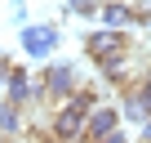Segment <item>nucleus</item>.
<instances>
[{
	"mask_svg": "<svg viewBox=\"0 0 151 143\" xmlns=\"http://www.w3.org/2000/svg\"><path fill=\"white\" fill-rule=\"evenodd\" d=\"M133 40L124 36V31H111V27H102V31H89L85 36V54H89V63L93 67H102V63H111L116 54H124Z\"/></svg>",
	"mask_w": 151,
	"mask_h": 143,
	"instance_id": "7ed1b4c3",
	"label": "nucleus"
},
{
	"mask_svg": "<svg viewBox=\"0 0 151 143\" xmlns=\"http://www.w3.org/2000/svg\"><path fill=\"white\" fill-rule=\"evenodd\" d=\"M102 143H133V139H129V134H124V130H116V134H107V139H102Z\"/></svg>",
	"mask_w": 151,
	"mask_h": 143,
	"instance_id": "9d476101",
	"label": "nucleus"
},
{
	"mask_svg": "<svg viewBox=\"0 0 151 143\" xmlns=\"http://www.w3.org/2000/svg\"><path fill=\"white\" fill-rule=\"evenodd\" d=\"M116 130H124V112L111 107V103H98L93 116H89V125H85V139H89V143H102V139L116 134Z\"/></svg>",
	"mask_w": 151,
	"mask_h": 143,
	"instance_id": "39448f33",
	"label": "nucleus"
},
{
	"mask_svg": "<svg viewBox=\"0 0 151 143\" xmlns=\"http://www.w3.org/2000/svg\"><path fill=\"white\" fill-rule=\"evenodd\" d=\"M102 5H107V0H67V14H76V18H98Z\"/></svg>",
	"mask_w": 151,
	"mask_h": 143,
	"instance_id": "0eeeda50",
	"label": "nucleus"
},
{
	"mask_svg": "<svg viewBox=\"0 0 151 143\" xmlns=\"http://www.w3.org/2000/svg\"><path fill=\"white\" fill-rule=\"evenodd\" d=\"M14 23H18V27H27V5H22V0H14Z\"/></svg>",
	"mask_w": 151,
	"mask_h": 143,
	"instance_id": "6e6552de",
	"label": "nucleus"
},
{
	"mask_svg": "<svg viewBox=\"0 0 151 143\" xmlns=\"http://www.w3.org/2000/svg\"><path fill=\"white\" fill-rule=\"evenodd\" d=\"M98 72H102V81H107L116 94H124V90H133V85H142V81L151 76V58H147L138 45H129L124 54H116V58L102 63Z\"/></svg>",
	"mask_w": 151,
	"mask_h": 143,
	"instance_id": "f257e3e1",
	"label": "nucleus"
},
{
	"mask_svg": "<svg viewBox=\"0 0 151 143\" xmlns=\"http://www.w3.org/2000/svg\"><path fill=\"white\" fill-rule=\"evenodd\" d=\"M0 143H9V139H5V134H0Z\"/></svg>",
	"mask_w": 151,
	"mask_h": 143,
	"instance_id": "9b49d317",
	"label": "nucleus"
},
{
	"mask_svg": "<svg viewBox=\"0 0 151 143\" xmlns=\"http://www.w3.org/2000/svg\"><path fill=\"white\" fill-rule=\"evenodd\" d=\"M40 85H45V94H49V103L58 107V103H67L71 94H80L85 90V76L76 72V63H49V67H40Z\"/></svg>",
	"mask_w": 151,
	"mask_h": 143,
	"instance_id": "f03ea898",
	"label": "nucleus"
},
{
	"mask_svg": "<svg viewBox=\"0 0 151 143\" xmlns=\"http://www.w3.org/2000/svg\"><path fill=\"white\" fill-rule=\"evenodd\" d=\"M98 23L111 27V31H129V27L142 23V14H138V5H129V0H107V5L98 9Z\"/></svg>",
	"mask_w": 151,
	"mask_h": 143,
	"instance_id": "423d86ee",
	"label": "nucleus"
},
{
	"mask_svg": "<svg viewBox=\"0 0 151 143\" xmlns=\"http://www.w3.org/2000/svg\"><path fill=\"white\" fill-rule=\"evenodd\" d=\"M58 49V27L53 23H27L22 27V54L27 58H49Z\"/></svg>",
	"mask_w": 151,
	"mask_h": 143,
	"instance_id": "20e7f679",
	"label": "nucleus"
},
{
	"mask_svg": "<svg viewBox=\"0 0 151 143\" xmlns=\"http://www.w3.org/2000/svg\"><path fill=\"white\" fill-rule=\"evenodd\" d=\"M133 143H151V121H142V125H138V139H133Z\"/></svg>",
	"mask_w": 151,
	"mask_h": 143,
	"instance_id": "1a4fd4ad",
	"label": "nucleus"
}]
</instances>
